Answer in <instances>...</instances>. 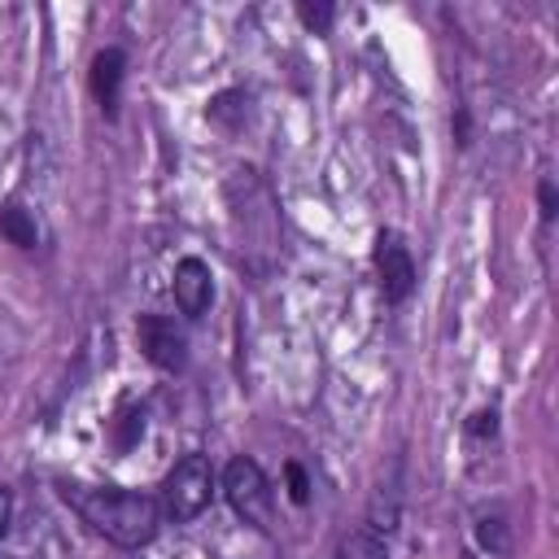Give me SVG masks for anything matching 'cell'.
<instances>
[{"instance_id": "8", "label": "cell", "mask_w": 559, "mask_h": 559, "mask_svg": "<svg viewBox=\"0 0 559 559\" xmlns=\"http://www.w3.org/2000/svg\"><path fill=\"white\" fill-rule=\"evenodd\" d=\"M0 236H4L9 245H17V249H35V240H39L35 218H31L22 205H4V210H0Z\"/></svg>"}, {"instance_id": "9", "label": "cell", "mask_w": 559, "mask_h": 559, "mask_svg": "<svg viewBox=\"0 0 559 559\" xmlns=\"http://www.w3.org/2000/svg\"><path fill=\"white\" fill-rule=\"evenodd\" d=\"M336 559H389V550H384V542L376 533L354 528V533H345L336 542Z\"/></svg>"}, {"instance_id": "4", "label": "cell", "mask_w": 559, "mask_h": 559, "mask_svg": "<svg viewBox=\"0 0 559 559\" xmlns=\"http://www.w3.org/2000/svg\"><path fill=\"white\" fill-rule=\"evenodd\" d=\"M135 336H140L144 358L157 362L162 371H179V367L188 362V341H183V332L175 328V319H166V314H140Z\"/></svg>"}, {"instance_id": "5", "label": "cell", "mask_w": 559, "mask_h": 559, "mask_svg": "<svg viewBox=\"0 0 559 559\" xmlns=\"http://www.w3.org/2000/svg\"><path fill=\"white\" fill-rule=\"evenodd\" d=\"M376 271H380V288H384L389 301H406L411 297V288H415V262H411L402 236L380 231V240H376Z\"/></svg>"}, {"instance_id": "1", "label": "cell", "mask_w": 559, "mask_h": 559, "mask_svg": "<svg viewBox=\"0 0 559 559\" xmlns=\"http://www.w3.org/2000/svg\"><path fill=\"white\" fill-rule=\"evenodd\" d=\"M61 498L79 511V520L109 537L114 546H148L157 537V502L148 493H131V489H92V485H61Z\"/></svg>"}, {"instance_id": "2", "label": "cell", "mask_w": 559, "mask_h": 559, "mask_svg": "<svg viewBox=\"0 0 559 559\" xmlns=\"http://www.w3.org/2000/svg\"><path fill=\"white\" fill-rule=\"evenodd\" d=\"M210 493H214V472H210V459L205 454H183L166 480H162V511L175 520V524H188L197 520L205 507H210Z\"/></svg>"}, {"instance_id": "12", "label": "cell", "mask_w": 559, "mask_h": 559, "mask_svg": "<svg viewBox=\"0 0 559 559\" xmlns=\"http://www.w3.org/2000/svg\"><path fill=\"white\" fill-rule=\"evenodd\" d=\"M301 17H306L310 26H328V22H332V9H310V4H301Z\"/></svg>"}, {"instance_id": "7", "label": "cell", "mask_w": 559, "mask_h": 559, "mask_svg": "<svg viewBox=\"0 0 559 559\" xmlns=\"http://www.w3.org/2000/svg\"><path fill=\"white\" fill-rule=\"evenodd\" d=\"M122 70H127V57H122L118 48H105V52H96V61H92V96L100 100V109H105V114H114V109H118Z\"/></svg>"}, {"instance_id": "3", "label": "cell", "mask_w": 559, "mask_h": 559, "mask_svg": "<svg viewBox=\"0 0 559 559\" xmlns=\"http://www.w3.org/2000/svg\"><path fill=\"white\" fill-rule=\"evenodd\" d=\"M223 493H227L231 511H236L245 524H253V528H262V533L271 528V515H275V493H271L266 472H262L253 459L236 454V459L227 463V472H223Z\"/></svg>"}, {"instance_id": "11", "label": "cell", "mask_w": 559, "mask_h": 559, "mask_svg": "<svg viewBox=\"0 0 559 559\" xmlns=\"http://www.w3.org/2000/svg\"><path fill=\"white\" fill-rule=\"evenodd\" d=\"M9 515H13V493L0 485V537L9 533Z\"/></svg>"}, {"instance_id": "6", "label": "cell", "mask_w": 559, "mask_h": 559, "mask_svg": "<svg viewBox=\"0 0 559 559\" xmlns=\"http://www.w3.org/2000/svg\"><path fill=\"white\" fill-rule=\"evenodd\" d=\"M210 297H214L210 266L201 258H179V266H175V306L188 319H201V310L210 306Z\"/></svg>"}, {"instance_id": "10", "label": "cell", "mask_w": 559, "mask_h": 559, "mask_svg": "<svg viewBox=\"0 0 559 559\" xmlns=\"http://www.w3.org/2000/svg\"><path fill=\"white\" fill-rule=\"evenodd\" d=\"M288 498L293 502H306L310 498V480H306V472L297 463H288Z\"/></svg>"}, {"instance_id": "13", "label": "cell", "mask_w": 559, "mask_h": 559, "mask_svg": "<svg viewBox=\"0 0 559 559\" xmlns=\"http://www.w3.org/2000/svg\"><path fill=\"white\" fill-rule=\"evenodd\" d=\"M542 214H546V218L555 214V192H550V183H542Z\"/></svg>"}]
</instances>
